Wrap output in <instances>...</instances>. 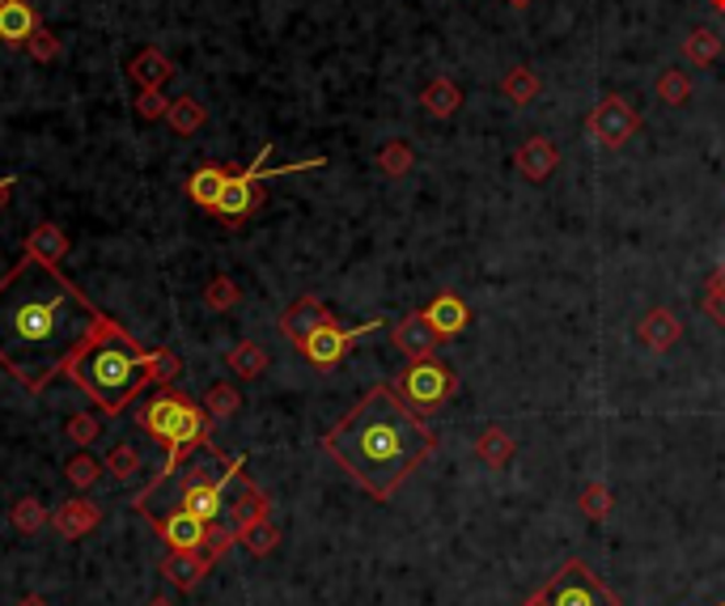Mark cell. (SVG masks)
<instances>
[{
    "mask_svg": "<svg viewBox=\"0 0 725 606\" xmlns=\"http://www.w3.org/2000/svg\"><path fill=\"white\" fill-rule=\"evenodd\" d=\"M106 315L60 272V263L22 255L0 276V369L43 395L72 356L94 340Z\"/></svg>",
    "mask_w": 725,
    "mask_h": 606,
    "instance_id": "1",
    "label": "cell"
},
{
    "mask_svg": "<svg viewBox=\"0 0 725 606\" xmlns=\"http://www.w3.org/2000/svg\"><path fill=\"white\" fill-rule=\"evenodd\" d=\"M433 449L438 433L399 399L395 386H370L356 408L322 437V454L336 458L374 501H390L411 471L429 462Z\"/></svg>",
    "mask_w": 725,
    "mask_h": 606,
    "instance_id": "2",
    "label": "cell"
},
{
    "mask_svg": "<svg viewBox=\"0 0 725 606\" xmlns=\"http://www.w3.org/2000/svg\"><path fill=\"white\" fill-rule=\"evenodd\" d=\"M68 378L86 390L98 415L115 420L145 395V386H158L154 382V348H140L127 327L106 319L94 331V340L72 356Z\"/></svg>",
    "mask_w": 725,
    "mask_h": 606,
    "instance_id": "3",
    "label": "cell"
},
{
    "mask_svg": "<svg viewBox=\"0 0 725 606\" xmlns=\"http://www.w3.org/2000/svg\"><path fill=\"white\" fill-rule=\"evenodd\" d=\"M242 471H247V458H242V454H238V458H225V454H217L213 446H204V449H195L179 471H166V476L154 479V483L136 496V510H140V517L188 510V513H195L200 522L217 526L222 513L229 510L225 492H229L234 483H242Z\"/></svg>",
    "mask_w": 725,
    "mask_h": 606,
    "instance_id": "4",
    "label": "cell"
},
{
    "mask_svg": "<svg viewBox=\"0 0 725 606\" xmlns=\"http://www.w3.org/2000/svg\"><path fill=\"white\" fill-rule=\"evenodd\" d=\"M136 424L161 446V471H179L195 449L208 446V412L204 403H195L183 390H170L158 386V395H149L140 408H136Z\"/></svg>",
    "mask_w": 725,
    "mask_h": 606,
    "instance_id": "5",
    "label": "cell"
},
{
    "mask_svg": "<svg viewBox=\"0 0 725 606\" xmlns=\"http://www.w3.org/2000/svg\"><path fill=\"white\" fill-rule=\"evenodd\" d=\"M268 158H272V145H263V149H259V158H254L251 170H238V174H229V179H225L222 204H217V213H213V217H222L225 225L247 221L254 208L263 204V195H259V183H263V179H281V174H302V170H322V165H327V158H310V161H293V165H276V170H268Z\"/></svg>",
    "mask_w": 725,
    "mask_h": 606,
    "instance_id": "6",
    "label": "cell"
},
{
    "mask_svg": "<svg viewBox=\"0 0 725 606\" xmlns=\"http://www.w3.org/2000/svg\"><path fill=\"white\" fill-rule=\"evenodd\" d=\"M395 390H399V399L408 403L411 412L429 415L458 395V374L438 356H424V361H411L408 369L399 374Z\"/></svg>",
    "mask_w": 725,
    "mask_h": 606,
    "instance_id": "7",
    "label": "cell"
},
{
    "mask_svg": "<svg viewBox=\"0 0 725 606\" xmlns=\"http://www.w3.org/2000/svg\"><path fill=\"white\" fill-rule=\"evenodd\" d=\"M543 590H547L552 606H620V598L602 585V576L586 560H565L560 573L552 576Z\"/></svg>",
    "mask_w": 725,
    "mask_h": 606,
    "instance_id": "8",
    "label": "cell"
},
{
    "mask_svg": "<svg viewBox=\"0 0 725 606\" xmlns=\"http://www.w3.org/2000/svg\"><path fill=\"white\" fill-rule=\"evenodd\" d=\"M586 132L599 140L602 149H624L632 136L641 132V115H636V106H632L628 98L602 94L599 106H594L590 119H586Z\"/></svg>",
    "mask_w": 725,
    "mask_h": 606,
    "instance_id": "9",
    "label": "cell"
},
{
    "mask_svg": "<svg viewBox=\"0 0 725 606\" xmlns=\"http://www.w3.org/2000/svg\"><path fill=\"white\" fill-rule=\"evenodd\" d=\"M382 322H361V327H340V322H322L315 335L302 344V356L310 361V365H318V369H331V365H340L348 356V348L361 340V335H370V331H378Z\"/></svg>",
    "mask_w": 725,
    "mask_h": 606,
    "instance_id": "10",
    "label": "cell"
},
{
    "mask_svg": "<svg viewBox=\"0 0 725 606\" xmlns=\"http://www.w3.org/2000/svg\"><path fill=\"white\" fill-rule=\"evenodd\" d=\"M154 522V530L161 535V542L170 547V551H204L208 547V522H200L195 513L188 510H170V513H158V517H149Z\"/></svg>",
    "mask_w": 725,
    "mask_h": 606,
    "instance_id": "11",
    "label": "cell"
},
{
    "mask_svg": "<svg viewBox=\"0 0 725 606\" xmlns=\"http://www.w3.org/2000/svg\"><path fill=\"white\" fill-rule=\"evenodd\" d=\"M331 319H336V315H331V310H327L318 297H310V293H306V297H297V301H293V306H288V310L281 315V335L288 340V344H293V348H302V344L315 335L318 327H322V322H331Z\"/></svg>",
    "mask_w": 725,
    "mask_h": 606,
    "instance_id": "12",
    "label": "cell"
},
{
    "mask_svg": "<svg viewBox=\"0 0 725 606\" xmlns=\"http://www.w3.org/2000/svg\"><path fill=\"white\" fill-rule=\"evenodd\" d=\"M395 348L404 352L408 361H424V356H438V348H442V335L429 327V319H424V310L420 315H408L404 322H395Z\"/></svg>",
    "mask_w": 725,
    "mask_h": 606,
    "instance_id": "13",
    "label": "cell"
},
{
    "mask_svg": "<svg viewBox=\"0 0 725 606\" xmlns=\"http://www.w3.org/2000/svg\"><path fill=\"white\" fill-rule=\"evenodd\" d=\"M424 319H429V327L445 340H454V335H463L467 327H472V306L458 297V293H438L429 306H424Z\"/></svg>",
    "mask_w": 725,
    "mask_h": 606,
    "instance_id": "14",
    "label": "cell"
},
{
    "mask_svg": "<svg viewBox=\"0 0 725 606\" xmlns=\"http://www.w3.org/2000/svg\"><path fill=\"white\" fill-rule=\"evenodd\" d=\"M513 165H518V174H522L526 183H543V179H552V174H556V165H560V149H556L547 136H531V140L513 153Z\"/></svg>",
    "mask_w": 725,
    "mask_h": 606,
    "instance_id": "15",
    "label": "cell"
},
{
    "mask_svg": "<svg viewBox=\"0 0 725 606\" xmlns=\"http://www.w3.org/2000/svg\"><path fill=\"white\" fill-rule=\"evenodd\" d=\"M208 569H213V560L204 551H166L161 556V576L183 594H191L208 576Z\"/></svg>",
    "mask_w": 725,
    "mask_h": 606,
    "instance_id": "16",
    "label": "cell"
},
{
    "mask_svg": "<svg viewBox=\"0 0 725 606\" xmlns=\"http://www.w3.org/2000/svg\"><path fill=\"white\" fill-rule=\"evenodd\" d=\"M636 340H641L649 352H670L679 340H683V327H679V319H675V310L654 306L645 319L636 322Z\"/></svg>",
    "mask_w": 725,
    "mask_h": 606,
    "instance_id": "17",
    "label": "cell"
},
{
    "mask_svg": "<svg viewBox=\"0 0 725 606\" xmlns=\"http://www.w3.org/2000/svg\"><path fill=\"white\" fill-rule=\"evenodd\" d=\"M98 522H102V510H98L94 501H86V496H77V501H64L60 510L52 513V526H56V535L60 539H86L90 530H94Z\"/></svg>",
    "mask_w": 725,
    "mask_h": 606,
    "instance_id": "18",
    "label": "cell"
},
{
    "mask_svg": "<svg viewBox=\"0 0 725 606\" xmlns=\"http://www.w3.org/2000/svg\"><path fill=\"white\" fill-rule=\"evenodd\" d=\"M38 26L43 22H38V9L31 0H0V43L22 47Z\"/></svg>",
    "mask_w": 725,
    "mask_h": 606,
    "instance_id": "19",
    "label": "cell"
},
{
    "mask_svg": "<svg viewBox=\"0 0 725 606\" xmlns=\"http://www.w3.org/2000/svg\"><path fill=\"white\" fill-rule=\"evenodd\" d=\"M127 77L140 85V90H161L170 77H174V65H170V56L158 52V47H145L140 56H132L127 60Z\"/></svg>",
    "mask_w": 725,
    "mask_h": 606,
    "instance_id": "20",
    "label": "cell"
},
{
    "mask_svg": "<svg viewBox=\"0 0 725 606\" xmlns=\"http://www.w3.org/2000/svg\"><path fill=\"white\" fill-rule=\"evenodd\" d=\"M225 179H229V170H225V165H217V161L200 165V170L191 174V183H188L191 204H200L204 213H217V204H222V192H225Z\"/></svg>",
    "mask_w": 725,
    "mask_h": 606,
    "instance_id": "21",
    "label": "cell"
},
{
    "mask_svg": "<svg viewBox=\"0 0 725 606\" xmlns=\"http://www.w3.org/2000/svg\"><path fill=\"white\" fill-rule=\"evenodd\" d=\"M68 251H72V242L56 221H38L26 238V255L43 259V263H60Z\"/></svg>",
    "mask_w": 725,
    "mask_h": 606,
    "instance_id": "22",
    "label": "cell"
},
{
    "mask_svg": "<svg viewBox=\"0 0 725 606\" xmlns=\"http://www.w3.org/2000/svg\"><path fill=\"white\" fill-rule=\"evenodd\" d=\"M268 348H259L254 340H242V344H234V348L225 352V369L234 374V378H242V382H254V378H263L268 374Z\"/></svg>",
    "mask_w": 725,
    "mask_h": 606,
    "instance_id": "23",
    "label": "cell"
},
{
    "mask_svg": "<svg viewBox=\"0 0 725 606\" xmlns=\"http://www.w3.org/2000/svg\"><path fill=\"white\" fill-rule=\"evenodd\" d=\"M513 449H518V442L505 433L501 424H488V428H479V437H475L479 462H488L492 471H505V467L513 462Z\"/></svg>",
    "mask_w": 725,
    "mask_h": 606,
    "instance_id": "24",
    "label": "cell"
},
{
    "mask_svg": "<svg viewBox=\"0 0 725 606\" xmlns=\"http://www.w3.org/2000/svg\"><path fill=\"white\" fill-rule=\"evenodd\" d=\"M102 467H106V476L115 479V483H132V479L145 471V458H140V449L132 446V442H115V446L106 449V458H102Z\"/></svg>",
    "mask_w": 725,
    "mask_h": 606,
    "instance_id": "25",
    "label": "cell"
},
{
    "mask_svg": "<svg viewBox=\"0 0 725 606\" xmlns=\"http://www.w3.org/2000/svg\"><path fill=\"white\" fill-rule=\"evenodd\" d=\"M420 102H424V111H429V115H438V119H450V115L463 106V90H458L450 77H433V81L424 85Z\"/></svg>",
    "mask_w": 725,
    "mask_h": 606,
    "instance_id": "26",
    "label": "cell"
},
{
    "mask_svg": "<svg viewBox=\"0 0 725 606\" xmlns=\"http://www.w3.org/2000/svg\"><path fill=\"white\" fill-rule=\"evenodd\" d=\"M259 517H272V501H268V492H259L251 479L242 476V496L234 501V530L251 526Z\"/></svg>",
    "mask_w": 725,
    "mask_h": 606,
    "instance_id": "27",
    "label": "cell"
},
{
    "mask_svg": "<svg viewBox=\"0 0 725 606\" xmlns=\"http://www.w3.org/2000/svg\"><path fill=\"white\" fill-rule=\"evenodd\" d=\"M204 119H208V115H204V106H200L191 94L174 98V102H170V111H166V124H170L174 136H195V132L204 128Z\"/></svg>",
    "mask_w": 725,
    "mask_h": 606,
    "instance_id": "28",
    "label": "cell"
},
{
    "mask_svg": "<svg viewBox=\"0 0 725 606\" xmlns=\"http://www.w3.org/2000/svg\"><path fill=\"white\" fill-rule=\"evenodd\" d=\"M539 90H543V81L535 77V68H509L505 72V81H501V94L513 102V106H531L539 98Z\"/></svg>",
    "mask_w": 725,
    "mask_h": 606,
    "instance_id": "29",
    "label": "cell"
},
{
    "mask_svg": "<svg viewBox=\"0 0 725 606\" xmlns=\"http://www.w3.org/2000/svg\"><path fill=\"white\" fill-rule=\"evenodd\" d=\"M238 542L251 551L254 560H263V556H272V551H276L281 530H276V522H272V517H259V522H251V526H242V530H238Z\"/></svg>",
    "mask_w": 725,
    "mask_h": 606,
    "instance_id": "30",
    "label": "cell"
},
{
    "mask_svg": "<svg viewBox=\"0 0 725 606\" xmlns=\"http://www.w3.org/2000/svg\"><path fill=\"white\" fill-rule=\"evenodd\" d=\"M722 56V34L717 31H692L688 38H683V60L692 68H704V65H713Z\"/></svg>",
    "mask_w": 725,
    "mask_h": 606,
    "instance_id": "31",
    "label": "cell"
},
{
    "mask_svg": "<svg viewBox=\"0 0 725 606\" xmlns=\"http://www.w3.org/2000/svg\"><path fill=\"white\" fill-rule=\"evenodd\" d=\"M9 522H13V530H18V535H34V530H43V526L52 522V513L43 510V501H38V496H18V501H13V510H9Z\"/></svg>",
    "mask_w": 725,
    "mask_h": 606,
    "instance_id": "32",
    "label": "cell"
},
{
    "mask_svg": "<svg viewBox=\"0 0 725 606\" xmlns=\"http://www.w3.org/2000/svg\"><path fill=\"white\" fill-rule=\"evenodd\" d=\"M98 476H106V467L98 462L94 454H86V449H77L68 462H64V479L77 488V492H86V488H94Z\"/></svg>",
    "mask_w": 725,
    "mask_h": 606,
    "instance_id": "33",
    "label": "cell"
},
{
    "mask_svg": "<svg viewBox=\"0 0 725 606\" xmlns=\"http://www.w3.org/2000/svg\"><path fill=\"white\" fill-rule=\"evenodd\" d=\"M238 408H242V395H238V386L234 382L208 386V395H204V412H208V420H229Z\"/></svg>",
    "mask_w": 725,
    "mask_h": 606,
    "instance_id": "34",
    "label": "cell"
},
{
    "mask_svg": "<svg viewBox=\"0 0 725 606\" xmlns=\"http://www.w3.org/2000/svg\"><path fill=\"white\" fill-rule=\"evenodd\" d=\"M577 510L586 513V522H607L611 510H615V496H611V488H607L602 479H594V483L577 496Z\"/></svg>",
    "mask_w": 725,
    "mask_h": 606,
    "instance_id": "35",
    "label": "cell"
},
{
    "mask_svg": "<svg viewBox=\"0 0 725 606\" xmlns=\"http://www.w3.org/2000/svg\"><path fill=\"white\" fill-rule=\"evenodd\" d=\"M658 102H666V106L692 102V77L683 68H666L662 77H658Z\"/></svg>",
    "mask_w": 725,
    "mask_h": 606,
    "instance_id": "36",
    "label": "cell"
},
{
    "mask_svg": "<svg viewBox=\"0 0 725 606\" xmlns=\"http://www.w3.org/2000/svg\"><path fill=\"white\" fill-rule=\"evenodd\" d=\"M242 301V288L234 285L229 276H213L208 288H204V306L213 310V315H225V310H234Z\"/></svg>",
    "mask_w": 725,
    "mask_h": 606,
    "instance_id": "37",
    "label": "cell"
},
{
    "mask_svg": "<svg viewBox=\"0 0 725 606\" xmlns=\"http://www.w3.org/2000/svg\"><path fill=\"white\" fill-rule=\"evenodd\" d=\"M411 161H416V153H411V145H404V140H390L386 149H378V170L390 174V179H404L411 170Z\"/></svg>",
    "mask_w": 725,
    "mask_h": 606,
    "instance_id": "38",
    "label": "cell"
},
{
    "mask_svg": "<svg viewBox=\"0 0 725 606\" xmlns=\"http://www.w3.org/2000/svg\"><path fill=\"white\" fill-rule=\"evenodd\" d=\"M22 47L31 52V60H34V65H56V60H60V52H64L60 34L43 31V26H38V31H34L31 38L22 43Z\"/></svg>",
    "mask_w": 725,
    "mask_h": 606,
    "instance_id": "39",
    "label": "cell"
},
{
    "mask_svg": "<svg viewBox=\"0 0 725 606\" xmlns=\"http://www.w3.org/2000/svg\"><path fill=\"white\" fill-rule=\"evenodd\" d=\"M102 420H106V415L77 412V415H68V424H64V433H68V442H77V446L86 449V446H90V442H98V433H102Z\"/></svg>",
    "mask_w": 725,
    "mask_h": 606,
    "instance_id": "40",
    "label": "cell"
},
{
    "mask_svg": "<svg viewBox=\"0 0 725 606\" xmlns=\"http://www.w3.org/2000/svg\"><path fill=\"white\" fill-rule=\"evenodd\" d=\"M179 374H183V361H179V352L154 348V382L170 386V382H179Z\"/></svg>",
    "mask_w": 725,
    "mask_h": 606,
    "instance_id": "41",
    "label": "cell"
},
{
    "mask_svg": "<svg viewBox=\"0 0 725 606\" xmlns=\"http://www.w3.org/2000/svg\"><path fill=\"white\" fill-rule=\"evenodd\" d=\"M166 111H170L166 85H161V90H140V94H136V115H140V119H166Z\"/></svg>",
    "mask_w": 725,
    "mask_h": 606,
    "instance_id": "42",
    "label": "cell"
},
{
    "mask_svg": "<svg viewBox=\"0 0 725 606\" xmlns=\"http://www.w3.org/2000/svg\"><path fill=\"white\" fill-rule=\"evenodd\" d=\"M700 310L717 322V327H725V288L704 285V293H700Z\"/></svg>",
    "mask_w": 725,
    "mask_h": 606,
    "instance_id": "43",
    "label": "cell"
},
{
    "mask_svg": "<svg viewBox=\"0 0 725 606\" xmlns=\"http://www.w3.org/2000/svg\"><path fill=\"white\" fill-rule=\"evenodd\" d=\"M13 187H18V179H13V174H4V179H0V208L9 204V192H13Z\"/></svg>",
    "mask_w": 725,
    "mask_h": 606,
    "instance_id": "44",
    "label": "cell"
},
{
    "mask_svg": "<svg viewBox=\"0 0 725 606\" xmlns=\"http://www.w3.org/2000/svg\"><path fill=\"white\" fill-rule=\"evenodd\" d=\"M522 606H552V603H547V590H535V594H531V598H526Z\"/></svg>",
    "mask_w": 725,
    "mask_h": 606,
    "instance_id": "45",
    "label": "cell"
},
{
    "mask_svg": "<svg viewBox=\"0 0 725 606\" xmlns=\"http://www.w3.org/2000/svg\"><path fill=\"white\" fill-rule=\"evenodd\" d=\"M709 285L725 288V263H722V267H713V276H709Z\"/></svg>",
    "mask_w": 725,
    "mask_h": 606,
    "instance_id": "46",
    "label": "cell"
},
{
    "mask_svg": "<svg viewBox=\"0 0 725 606\" xmlns=\"http://www.w3.org/2000/svg\"><path fill=\"white\" fill-rule=\"evenodd\" d=\"M145 606H174V603H170L166 594H154V598H149V603H145Z\"/></svg>",
    "mask_w": 725,
    "mask_h": 606,
    "instance_id": "47",
    "label": "cell"
},
{
    "mask_svg": "<svg viewBox=\"0 0 725 606\" xmlns=\"http://www.w3.org/2000/svg\"><path fill=\"white\" fill-rule=\"evenodd\" d=\"M18 606H47V598H38V594H31V598H22Z\"/></svg>",
    "mask_w": 725,
    "mask_h": 606,
    "instance_id": "48",
    "label": "cell"
},
{
    "mask_svg": "<svg viewBox=\"0 0 725 606\" xmlns=\"http://www.w3.org/2000/svg\"><path fill=\"white\" fill-rule=\"evenodd\" d=\"M505 4H509V9H531L535 0H505Z\"/></svg>",
    "mask_w": 725,
    "mask_h": 606,
    "instance_id": "49",
    "label": "cell"
},
{
    "mask_svg": "<svg viewBox=\"0 0 725 606\" xmlns=\"http://www.w3.org/2000/svg\"><path fill=\"white\" fill-rule=\"evenodd\" d=\"M709 4H713V9H717V13H725V0H709Z\"/></svg>",
    "mask_w": 725,
    "mask_h": 606,
    "instance_id": "50",
    "label": "cell"
},
{
    "mask_svg": "<svg viewBox=\"0 0 725 606\" xmlns=\"http://www.w3.org/2000/svg\"><path fill=\"white\" fill-rule=\"evenodd\" d=\"M717 606H725V603H717Z\"/></svg>",
    "mask_w": 725,
    "mask_h": 606,
    "instance_id": "51",
    "label": "cell"
}]
</instances>
